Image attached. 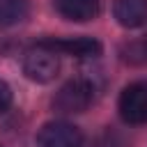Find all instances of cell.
Here are the masks:
<instances>
[{
  "label": "cell",
  "instance_id": "obj_1",
  "mask_svg": "<svg viewBox=\"0 0 147 147\" xmlns=\"http://www.w3.org/2000/svg\"><path fill=\"white\" fill-rule=\"evenodd\" d=\"M94 101V85L85 78H74L64 83L53 96V110L60 115H78L85 113Z\"/></svg>",
  "mask_w": 147,
  "mask_h": 147
},
{
  "label": "cell",
  "instance_id": "obj_2",
  "mask_svg": "<svg viewBox=\"0 0 147 147\" xmlns=\"http://www.w3.org/2000/svg\"><path fill=\"white\" fill-rule=\"evenodd\" d=\"M23 71L34 83H51L60 71V55L44 44L32 46L23 57Z\"/></svg>",
  "mask_w": 147,
  "mask_h": 147
},
{
  "label": "cell",
  "instance_id": "obj_3",
  "mask_svg": "<svg viewBox=\"0 0 147 147\" xmlns=\"http://www.w3.org/2000/svg\"><path fill=\"white\" fill-rule=\"evenodd\" d=\"M117 108L126 124H147V80L126 85L119 94Z\"/></svg>",
  "mask_w": 147,
  "mask_h": 147
},
{
  "label": "cell",
  "instance_id": "obj_4",
  "mask_svg": "<svg viewBox=\"0 0 147 147\" xmlns=\"http://www.w3.org/2000/svg\"><path fill=\"white\" fill-rule=\"evenodd\" d=\"M37 145L39 147H80L83 145V133L71 122L55 119V122H46L39 129Z\"/></svg>",
  "mask_w": 147,
  "mask_h": 147
},
{
  "label": "cell",
  "instance_id": "obj_5",
  "mask_svg": "<svg viewBox=\"0 0 147 147\" xmlns=\"http://www.w3.org/2000/svg\"><path fill=\"white\" fill-rule=\"evenodd\" d=\"M55 51L57 55H74V57H96L101 53V44L92 37H62V39H44L39 41Z\"/></svg>",
  "mask_w": 147,
  "mask_h": 147
},
{
  "label": "cell",
  "instance_id": "obj_6",
  "mask_svg": "<svg viewBox=\"0 0 147 147\" xmlns=\"http://www.w3.org/2000/svg\"><path fill=\"white\" fill-rule=\"evenodd\" d=\"M113 14L122 28H140L147 23V0H115Z\"/></svg>",
  "mask_w": 147,
  "mask_h": 147
},
{
  "label": "cell",
  "instance_id": "obj_7",
  "mask_svg": "<svg viewBox=\"0 0 147 147\" xmlns=\"http://www.w3.org/2000/svg\"><path fill=\"white\" fill-rule=\"evenodd\" d=\"M57 11L69 21H92L101 11V0H55Z\"/></svg>",
  "mask_w": 147,
  "mask_h": 147
},
{
  "label": "cell",
  "instance_id": "obj_8",
  "mask_svg": "<svg viewBox=\"0 0 147 147\" xmlns=\"http://www.w3.org/2000/svg\"><path fill=\"white\" fill-rule=\"evenodd\" d=\"M30 2L28 0H0V28L18 25L28 18Z\"/></svg>",
  "mask_w": 147,
  "mask_h": 147
},
{
  "label": "cell",
  "instance_id": "obj_9",
  "mask_svg": "<svg viewBox=\"0 0 147 147\" xmlns=\"http://www.w3.org/2000/svg\"><path fill=\"white\" fill-rule=\"evenodd\" d=\"M119 55H122V60L126 64H136V67L138 64H147V37L122 44Z\"/></svg>",
  "mask_w": 147,
  "mask_h": 147
},
{
  "label": "cell",
  "instance_id": "obj_10",
  "mask_svg": "<svg viewBox=\"0 0 147 147\" xmlns=\"http://www.w3.org/2000/svg\"><path fill=\"white\" fill-rule=\"evenodd\" d=\"M9 106H11V87L0 78V115L7 113Z\"/></svg>",
  "mask_w": 147,
  "mask_h": 147
}]
</instances>
